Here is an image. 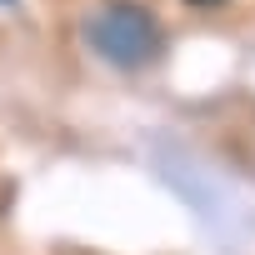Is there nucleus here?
Instances as JSON below:
<instances>
[{
    "label": "nucleus",
    "mask_w": 255,
    "mask_h": 255,
    "mask_svg": "<svg viewBox=\"0 0 255 255\" xmlns=\"http://www.w3.org/2000/svg\"><path fill=\"white\" fill-rule=\"evenodd\" d=\"M85 40L105 65L140 70V65H150L160 55V20L145 5H135V0H105L85 20Z\"/></svg>",
    "instance_id": "obj_1"
},
{
    "label": "nucleus",
    "mask_w": 255,
    "mask_h": 255,
    "mask_svg": "<svg viewBox=\"0 0 255 255\" xmlns=\"http://www.w3.org/2000/svg\"><path fill=\"white\" fill-rule=\"evenodd\" d=\"M185 5H195V10H215V5H225V0H185Z\"/></svg>",
    "instance_id": "obj_2"
},
{
    "label": "nucleus",
    "mask_w": 255,
    "mask_h": 255,
    "mask_svg": "<svg viewBox=\"0 0 255 255\" xmlns=\"http://www.w3.org/2000/svg\"><path fill=\"white\" fill-rule=\"evenodd\" d=\"M0 5H10V0H0Z\"/></svg>",
    "instance_id": "obj_3"
}]
</instances>
